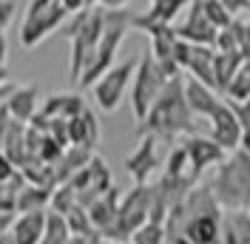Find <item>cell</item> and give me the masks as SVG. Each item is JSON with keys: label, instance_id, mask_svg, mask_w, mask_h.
I'll return each mask as SVG.
<instances>
[{"label": "cell", "instance_id": "1", "mask_svg": "<svg viewBox=\"0 0 250 244\" xmlns=\"http://www.w3.org/2000/svg\"><path fill=\"white\" fill-rule=\"evenodd\" d=\"M222 207L208 184H193L165 219L168 244H222Z\"/></svg>", "mask_w": 250, "mask_h": 244}, {"label": "cell", "instance_id": "2", "mask_svg": "<svg viewBox=\"0 0 250 244\" xmlns=\"http://www.w3.org/2000/svg\"><path fill=\"white\" fill-rule=\"evenodd\" d=\"M196 117L190 114L185 100V77H173L165 82V88L159 91L156 102L140 122V134L156 137L162 142H176L179 137H190L196 128Z\"/></svg>", "mask_w": 250, "mask_h": 244}, {"label": "cell", "instance_id": "3", "mask_svg": "<svg viewBox=\"0 0 250 244\" xmlns=\"http://www.w3.org/2000/svg\"><path fill=\"white\" fill-rule=\"evenodd\" d=\"M208 187L222 210H250V153L242 148L228 153Z\"/></svg>", "mask_w": 250, "mask_h": 244}, {"label": "cell", "instance_id": "4", "mask_svg": "<svg viewBox=\"0 0 250 244\" xmlns=\"http://www.w3.org/2000/svg\"><path fill=\"white\" fill-rule=\"evenodd\" d=\"M131 23H134V15L125 12V9L105 12V29H103V37H100V43H97V48H94L91 60L85 62V68H83V74H80V80H77L80 88H91L94 82L114 65L117 51H120V46H123L125 34H128V29H131Z\"/></svg>", "mask_w": 250, "mask_h": 244}, {"label": "cell", "instance_id": "5", "mask_svg": "<svg viewBox=\"0 0 250 244\" xmlns=\"http://www.w3.org/2000/svg\"><path fill=\"white\" fill-rule=\"evenodd\" d=\"M151 213V184H137L128 196L120 199L117 219L111 227L103 230V236L111 242H131V236L148 222Z\"/></svg>", "mask_w": 250, "mask_h": 244}, {"label": "cell", "instance_id": "6", "mask_svg": "<svg viewBox=\"0 0 250 244\" xmlns=\"http://www.w3.org/2000/svg\"><path fill=\"white\" fill-rule=\"evenodd\" d=\"M137 62H140V57H131V60L114 62L108 71H105V74H103L91 85L94 102H97V108H100V111L114 114L117 108L123 105L125 94H128V88H131V80H134V71H137Z\"/></svg>", "mask_w": 250, "mask_h": 244}, {"label": "cell", "instance_id": "7", "mask_svg": "<svg viewBox=\"0 0 250 244\" xmlns=\"http://www.w3.org/2000/svg\"><path fill=\"white\" fill-rule=\"evenodd\" d=\"M165 74L159 71V65L151 54H142L137 62V71L131 80V111H134V120L142 122L145 114L151 111V105L156 102L159 91L165 88Z\"/></svg>", "mask_w": 250, "mask_h": 244}, {"label": "cell", "instance_id": "8", "mask_svg": "<svg viewBox=\"0 0 250 244\" xmlns=\"http://www.w3.org/2000/svg\"><path fill=\"white\" fill-rule=\"evenodd\" d=\"M103 29H105V9L97 6V9L88 12L83 29H80L74 37H68V40H71V62H68V77H71V82H77L80 74H83V68H85V62L91 60L94 48H97L100 37H103Z\"/></svg>", "mask_w": 250, "mask_h": 244}, {"label": "cell", "instance_id": "9", "mask_svg": "<svg viewBox=\"0 0 250 244\" xmlns=\"http://www.w3.org/2000/svg\"><path fill=\"white\" fill-rule=\"evenodd\" d=\"M65 20H68V12L62 9L60 0H54L48 9L37 12L34 17H23V26H20V43H23L26 48L40 46L48 34H54L57 29H62Z\"/></svg>", "mask_w": 250, "mask_h": 244}, {"label": "cell", "instance_id": "10", "mask_svg": "<svg viewBox=\"0 0 250 244\" xmlns=\"http://www.w3.org/2000/svg\"><path fill=\"white\" fill-rule=\"evenodd\" d=\"M188 153V165H190V173L199 179L208 168H216L228 159V151L219 148L210 137H199V134H190V137L182 142Z\"/></svg>", "mask_w": 250, "mask_h": 244}, {"label": "cell", "instance_id": "11", "mask_svg": "<svg viewBox=\"0 0 250 244\" xmlns=\"http://www.w3.org/2000/svg\"><path fill=\"white\" fill-rule=\"evenodd\" d=\"M208 122H210V134L208 137L213 139L219 148L233 153L239 148V139H242V125H239V117H236L233 105L228 100H222V105L213 111V117Z\"/></svg>", "mask_w": 250, "mask_h": 244}, {"label": "cell", "instance_id": "12", "mask_svg": "<svg viewBox=\"0 0 250 244\" xmlns=\"http://www.w3.org/2000/svg\"><path fill=\"white\" fill-rule=\"evenodd\" d=\"M216 26L205 17L202 12V3L199 0H193L190 6H188V17L182 26H176V37L179 40H185V43H190V46H208L213 48V43H216Z\"/></svg>", "mask_w": 250, "mask_h": 244}, {"label": "cell", "instance_id": "13", "mask_svg": "<svg viewBox=\"0 0 250 244\" xmlns=\"http://www.w3.org/2000/svg\"><path fill=\"white\" fill-rule=\"evenodd\" d=\"M156 142L159 139L156 137H145L140 139V145L134 148V151L125 156V173L134 179L137 184H148V179L156 173V168H159V156H156Z\"/></svg>", "mask_w": 250, "mask_h": 244}, {"label": "cell", "instance_id": "14", "mask_svg": "<svg viewBox=\"0 0 250 244\" xmlns=\"http://www.w3.org/2000/svg\"><path fill=\"white\" fill-rule=\"evenodd\" d=\"M46 219H48V210H29V213H20L15 216L12 222V242L15 244H40L43 236H46Z\"/></svg>", "mask_w": 250, "mask_h": 244}, {"label": "cell", "instance_id": "15", "mask_svg": "<svg viewBox=\"0 0 250 244\" xmlns=\"http://www.w3.org/2000/svg\"><path fill=\"white\" fill-rule=\"evenodd\" d=\"M185 100H188L190 114H193V117H205V120H210V117H213V111L222 105L219 91L208 88L205 82L193 80V77H188V80H185Z\"/></svg>", "mask_w": 250, "mask_h": 244}, {"label": "cell", "instance_id": "16", "mask_svg": "<svg viewBox=\"0 0 250 244\" xmlns=\"http://www.w3.org/2000/svg\"><path fill=\"white\" fill-rule=\"evenodd\" d=\"M85 100L80 94H51L43 100L40 105V114L48 117V120H74L85 111Z\"/></svg>", "mask_w": 250, "mask_h": 244}, {"label": "cell", "instance_id": "17", "mask_svg": "<svg viewBox=\"0 0 250 244\" xmlns=\"http://www.w3.org/2000/svg\"><path fill=\"white\" fill-rule=\"evenodd\" d=\"M37 100H40L37 85H17V88L9 91V97H6L3 105H6V111H9L17 122H26V125H29V120L37 114Z\"/></svg>", "mask_w": 250, "mask_h": 244}, {"label": "cell", "instance_id": "18", "mask_svg": "<svg viewBox=\"0 0 250 244\" xmlns=\"http://www.w3.org/2000/svg\"><path fill=\"white\" fill-rule=\"evenodd\" d=\"M120 199H123L120 196V187L111 184L103 196L94 199L91 204L85 207V210H88V219H91V224L100 230V233L114 224V219H117V207H120Z\"/></svg>", "mask_w": 250, "mask_h": 244}, {"label": "cell", "instance_id": "19", "mask_svg": "<svg viewBox=\"0 0 250 244\" xmlns=\"http://www.w3.org/2000/svg\"><path fill=\"white\" fill-rule=\"evenodd\" d=\"M68 139H71V145L94 151V145L100 142V122H97L91 108H85L80 117L68 120Z\"/></svg>", "mask_w": 250, "mask_h": 244}, {"label": "cell", "instance_id": "20", "mask_svg": "<svg viewBox=\"0 0 250 244\" xmlns=\"http://www.w3.org/2000/svg\"><path fill=\"white\" fill-rule=\"evenodd\" d=\"M213 48L208 46H190V54H188V62H185V71L193 80L205 82L208 88L216 91V77H213Z\"/></svg>", "mask_w": 250, "mask_h": 244}, {"label": "cell", "instance_id": "21", "mask_svg": "<svg viewBox=\"0 0 250 244\" xmlns=\"http://www.w3.org/2000/svg\"><path fill=\"white\" fill-rule=\"evenodd\" d=\"M216 51V48H213ZM245 68L242 51H216L213 54V77H216V91L225 94L228 85L233 82V77Z\"/></svg>", "mask_w": 250, "mask_h": 244}, {"label": "cell", "instance_id": "22", "mask_svg": "<svg viewBox=\"0 0 250 244\" xmlns=\"http://www.w3.org/2000/svg\"><path fill=\"white\" fill-rule=\"evenodd\" d=\"M91 156L94 153L88 151V148H80V145H68L65 151H62V156L51 165L54 168V179H57V184L62 182H68L77 170H83L88 162H91Z\"/></svg>", "mask_w": 250, "mask_h": 244}, {"label": "cell", "instance_id": "23", "mask_svg": "<svg viewBox=\"0 0 250 244\" xmlns=\"http://www.w3.org/2000/svg\"><path fill=\"white\" fill-rule=\"evenodd\" d=\"M190 3L193 0H156V3H151V9L145 15H134V23H165V26H173V20L182 15Z\"/></svg>", "mask_w": 250, "mask_h": 244}, {"label": "cell", "instance_id": "24", "mask_svg": "<svg viewBox=\"0 0 250 244\" xmlns=\"http://www.w3.org/2000/svg\"><path fill=\"white\" fill-rule=\"evenodd\" d=\"M54 187H43V184H23L17 190V202H15V213H29V210H43L51 202Z\"/></svg>", "mask_w": 250, "mask_h": 244}, {"label": "cell", "instance_id": "25", "mask_svg": "<svg viewBox=\"0 0 250 244\" xmlns=\"http://www.w3.org/2000/svg\"><path fill=\"white\" fill-rule=\"evenodd\" d=\"M222 227L230 230L236 244H250V210H225Z\"/></svg>", "mask_w": 250, "mask_h": 244}, {"label": "cell", "instance_id": "26", "mask_svg": "<svg viewBox=\"0 0 250 244\" xmlns=\"http://www.w3.org/2000/svg\"><path fill=\"white\" fill-rule=\"evenodd\" d=\"M162 176H171V179H182V176H193L190 173V165H188V153L185 145H173L168 159H165V168H162ZM196 179V176H193Z\"/></svg>", "mask_w": 250, "mask_h": 244}, {"label": "cell", "instance_id": "27", "mask_svg": "<svg viewBox=\"0 0 250 244\" xmlns=\"http://www.w3.org/2000/svg\"><path fill=\"white\" fill-rule=\"evenodd\" d=\"M65 222H68L71 236H94V224H91V219H88V210H85L83 204L71 207V210L65 213Z\"/></svg>", "mask_w": 250, "mask_h": 244}, {"label": "cell", "instance_id": "28", "mask_svg": "<svg viewBox=\"0 0 250 244\" xmlns=\"http://www.w3.org/2000/svg\"><path fill=\"white\" fill-rule=\"evenodd\" d=\"M165 224H154V222H145L134 236H131V244H165Z\"/></svg>", "mask_w": 250, "mask_h": 244}, {"label": "cell", "instance_id": "29", "mask_svg": "<svg viewBox=\"0 0 250 244\" xmlns=\"http://www.w3.org/2000/svg\"><path fill=\"white\" fill-rule=\"evenodd\" d=\"M199 3H202L205 17H208L216 29H228V26L233 23V17L228 15V9L222 6V0H199Z\"/></svg>", "mask_w": 250, "mask_h": 244}, {"label": "cell", "instance_id": "30", "mask_svg": "<svg viewBox=\"0 0 250 244\" xmlns=\"http://www.w3.org/2000/svg\"><path fill=\"white\" fill-rule=\"evenodd\" d=\"M225 97H228L230 102H245V100H250V74L239 71V74L233 77V82L228 85Z\"/></svg>", "mask_w": 250, "mask_h": 244}, {"label": "cell", "instance_id": "31", "mask_svg": "<svg viewBox=\"0 0 250 244\" xmlns=\"http://www.w3.org/2000/svg\"><path fill=\"white\" fill-rule=\"evenodd\" d=\"M213 48H216V51H239V40H236V34L230 31V26L216 31V43H213Z\"/></svg>", "mask_w": 250, "mask_h": 244}, {"label": "cell", "instance_id": "32", "mask_svg": "<svg viewBox=\"0 0 250 244\" xmlns=\"http://www.w3.org/2000/svg\"><path fill=\"white\" fill-rule=\"evenodd\" d=\"M15 15H17V0H0V31L9 29Z\"/></svg>", "mask_w": 250, "mask_h": 244}, {"label": "cell", "instance_id": "33", "mask_svg": "<svg viewBox=\"0 0 250 244\" xmlns=\"http://www.w3.org/2000/svg\"><path fill=\"white\" fill-rule=\"evenodd\" d=\"M222 6L228 9V15L233 17V20L250 15V0H222Z\"/></svg>", "mask_w": 250, "mask_h": 244}, {"label": "cell", "instance_id": "34", "mask_svg": "<svg viewBox=\"0 0 250 244\" xmlns=\"http://www.w3.org/2000/svg\"><path fill=\"white\" fill-rule=\"evenodd\" d=\"M236 111V117H239V125H242V131H250V100L245 102H230Z\"/></svg>", "mask_w": 250, "mask_h": 244}, {"label": "cell", "instance_id": "35", "mask_svg": "<svg viewBox=\"0 0 250 244\" xmlns=\"http://www.w3.org/2000/svg\"><path fill=\"white\" fill-rule=\"evenodd\" d=\"M60 3L68 15H77L83 9H97V0H60Z\"/></svg>", "mask_w": 250, "mask_h": 244}, {"label": "cell", "instance_id": "36", "mask_svg": "<svg viewBox=\"0 0 250 244\" xmlns=\"http://www.w3.org/2000/svg\"><path fill=\"white\" fill-rule=\"evenodd\" d=\"M17 173V168H15V162L6 156V153L0 151V182H9L12 176Z\"/></svg>", "mask_w": 250, "mask_h": 244}, {"label": "cell", "instance_id": "37", "mask_svg": "<svg viewBox=\"0 0 250 244\" xmlns=\"http://www.w3.org/2000/svg\"><path fill=\"white\" fill-rule=\"evenodd\" d=\"M15 122H17V120L9 114V111H6V105H0V142L6 139V134L12 131V125H15Z\"/></svg>", "mask_w": 250, "mask_h": 244}, {"label": "cell", "instance_id": "38", "mask_svg": "<svg viewBox=\"0 0 250 244\" xmlns=\"http://www.w3.org/2000/svg\"><path fill=\"white\" fill-rule=\"evenodd\" d=\"M239 51H242L245 60H250V15L245 17V40H242V48Z\"/></svg>", "mask_w": 250, "mask_h": 244}, {"label": "cell", "instance_id": "39", "mask_svg": "<svg viewBox=\"0 0 250 244\" xmlns=\"http://www.w3.org/2000/svg\"><path fill=\"white\" fill-rule=\"evenodd\" d=\"M97 6H100V9H105V12H114V9H125V6H128V0H97Z\"/></svg>", "mask_w": 250, "mask_h": 244}, {"label": "cell", "instance_id": "40", "mask_svg": "<svg viewBox=\"0 0 250 244\" xmlns=\"http://www.w3.org/2000/svg\"><path fill=\"white\" fill-rule=\"evenodd\" d=\"M12 222H15V213H6V210H0V236L12 230Z\"/></svg>", "mask_w": 250, "mask_h": 244}, {"label": "cell", "instance_id": "41", "mask_svg": "<svg viewBox=\"0 0 250 244\" xmlns=\"http://www.w3.org/2000/svg\"><path fill=\"white\" fill-rule=\"evenodd\" d=\"M239 148L250 153V131H242V139H239Z\"/></svg>", "mask_w": 250, "mask_h": 244}, {"label": "cell", "instance_id": "42", "mask_svg": "<svg viewBox=\"0 0 250 244\" xmlns=\"http://www.w3.org/2000/svg\"><path fill=\"white\" fill-rule=\"evenodd\" d=\"M6 62V37H3V31H0V65Z\"/></svg>", "mask_w": 250, "mask_h": 244}, {"label": "cell", "instance_id": "43", "mask_svg": "<svg viewBox=\"0 0 250 244\" xmlns=\"http://www.w3.org/2000/svg\"><path fill=\"white\" fill-rule=\"evenodd\" d=\"M3 82H9V71H6V65H0V85Z\"/></svg>", "mask_w": 250, "mask_h": 244}, {"label": "cell", "instance_id": "44", "mask_svg": "<svg viewBox=\"0 0 250 244\" xmlns=\"http://www.w3.org/2000/svg\"><path fill=\"white\" fill-rule=\"evenodd\" d=\"M0 244H15V242H12V236H9V233H3V236H0Z\"/></svg>", "mask_w": 250, "mask_h": 244}, {"label": "cell", "instance_id": "45", "mask_svg": "<svg viewBox=\"0 0 250 244\" xmlns=\"http://www.w3.org/2000/svg\"><path fill=\"white\" fill-rule=\"evenodd\" d=\"M245 74H250V60H245V68H242Z\"/></svg>", "mask_w": 250, "mask_h": 244}, {"label": "cell", "instance_id": "46", "mask_svg": "<svg viewBox=\"0 0 250 244\" xmlns=\"http://www.w3.org/2000/svg\"><path fill=\"white\" fill-rule=\"evenodd\" d=\"M151 3H156V0H151Z\"/></svg>", "mask_w": 250, "mask_h": 244}]
</instances>
